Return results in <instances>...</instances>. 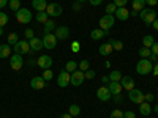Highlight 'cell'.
Masks as SVG:
<instances>
[{"label":"cell","mask_w":158,"mask_h":118,"mask_svg":"<svg viewBox=\"0 0 158 118\" xmlns=\"http://www.w3.org/2000/svg\"><path fill=\"white\" fill-rule=\"evenodd\" d=\"M38 22H41V24H46L48 21H49V16H48V13L46 11H40V13H36V18H35Z\"/></svg>","instance_id":"cell-28"},{"label":"cell","mask_w":158,"mask_h":118,"mask_svg":"<svg viewBox=\"0 0 158 118\" xmlns=\"http://www.w3.org/2000/svg\"><path fill=\"white\" fill-rule=\"evenodd\" d=\"M139 113H141L142 116H147V115L152 113V107H150V104H149L147 101H144V102L139 104Z\"/></svg>","instance_id":"cell-22"},{"label":"cell","mask_w":158,"mask_h":118,"mask_svg":"<svg viewBox=\"0 0 158 118\" xmlns=\"http://www.w3.org/2000/svg\"><path fill=\"white\" fill-rule=\"evenodd\" d=\"M120 85L125 88V90H133L135 88V79L131 77V76H123L122 77V81H120Z\"/></svg>","instance_id":"cell-16"},{"label":"cell","mask_w":158,"mask_h":118,"mask_svg":"<svg viewBox=\"0 0 158 118\" xmlns=\"http://www.w3.org/2000/svg\"><path fill=\"white\" fill-rule=\"evenodd\" d=\"M127 2H128V0H112V3H114L117 8H123V6L127 5Z\"/></svg>","instance_id":"cell-42"},{"label":"cell","mask_w":158,"mask_h":118,"mask_svg":"<svg viewBox=\"0 0 158 118\" xmlns=\"http://www.w3.org/2000/svg\"><path fill=\"white\" fill-rule=\"evenodd\" d=\"M152 74L153 76H158V63L153 65V68H152Z\"/></svg>","instance_id":"cell-52"},{"label":"cell","mask_w":158,"mask_h":118,"mask_svg":"<svg viewBox=\"0 0 158 118\" xmlns=\"http://www.w3.org/2000/svg\"><path fill=\"white\" fill-rule=\"evenodd\" d=\"M32 6H33V10H36L40 13V11H46L48 3H46V0H32Z\"/></svg>","instance_id":"cell-23"},{"label":"cell","mask_w":158,"mask_h":118,"mask_svg":"<svg viewBox=\"0 0 158 118\" xmlns=\"http://www.w3.org/2000/svg\"><path fill=\"white\" fill-rule=\"evenodd\" d=\"M41 77L48 82V81H51V79L54 77V74H52V71H51V69H44V71H43V74H41Z\"/></svg>","instance_id":"cell-37"},{"label":"cell","mask_w":158,"mask_h":118,"mask_svg":"<svg viewBox=\"0 0 158 118\" xmlns=\"http://www.w3.org/2000/svg\"><path fill=\"white\" fill-rule=\"evenodd\" d=\"M122 77H123V76H122V73L118 71V69H114V71L109 73V81H111V82H120Z\"/></svg>","instance_id":"cell-25"},{"label":"cell","mask_w":158,"mask_h":118,"mask_svg":"<svg viewBox=\"0 0 158 118\" xmlns=\"http://www.w3.org/2000/svg\"><path fill=\"white\" fill-rule=\"evenodd\" d=\"M139 16L146 25H152V22L156 19V11L152 8H144L142 11H139Z\"/></svg>","instance_id":"cell-2"},{"label":"cell","mask_w":158,"mask_h":118,"mask_svg":"<svg viewBox=\"0 0 158 118\" xmlns=\"http://www.w3.org/2000/svg\"><path fill=\"white\" fill-rule=\"evenodd\" d=\"M70 81H71V74H70L67 69H63V71L59 73V77H57V84H59V87L65 88V87L70 84Z\"/></svg>","instance_id":"cell-10"},{"label":"cell","mask_w":158,"mask_h":118,"mask_svg":"<svg viewBox=\"0 0 158 118\" xmlns=\"http://www.w3.org/2000/svg\"><path fill=\"white\" fill-rule=\"evenodd\" d=\"M109 118H123V112L118 110V109H115V110H112V113H111Z\"/></svg>","instance_id":"cell-41"},{"label":"cell","mask_w":158,"mask_h":118,"mask_svg":"<svg viewBox=\"0 0 158 118\" xmlns=\"http://www.w3.org/2000/svg\"><path fill=\"white\" fill-rule=\"evenodd\" d=\"M77 69H81V71H87V69H89V60H82V61H79Z\"/></svg>","instance_id":"cell-39"},{"label":"cell","mask_w":158,"mask_h":118,"mask_svg":"<svg viewBox=\"0 0 158 118\" xmlns=\"http://www.w3.org/2000/svg\"><path fill=\"white\" fill-rule=\"evenodd\" d=\"M144 101H147V102H152V101H155V96H153L152 93H147V95H144Z\"/></svg>","instance_id":"cell-44"},{"label":"cell","mask_w":158,"mask_h":118,"mask_svg":"<svg viewBox=\"0 0 158 118\" xmlns=\"http://www.w3.org/2000/svg\"><path fill=\"white\" fill-rule=\"evenodd\" d=\"M122 98H123V96H122V93H120V95H114V96H112V99H114L115 102H122Z\"/></svg>","instance_id":"cell-50"},{"label":"cell","mask_w":158,"mask_h":118,"mask_svg":"<svg viewBox=\"0 0 158 118\" xmlns=\"http://www.w3.org/2000/svg\"><path fill=\"white\" fill-rule=\"evenodd\" d=\"M128 93H130V101H131V102L138 104V106H139L141 102H144V93H142L141 90L133 88V90H130Z\"/></svg>","instance_id":"cell-12"},{"label":"cell","mask_w":158,"mask_h":118,"mask_svg":"<svg viewBox=\"0 0 158 118\" xmlns=\"http://www.w3.org/2000/svg\"><path fill=\"white\" fill-rule=\"evenodd\" d=\"M65 69H67L70 74H71V73H74V71L77 69V63H76L74 60H70V61H67V66H65Z\"/></svg>","instance_id":"cell-31"},{"label":"cell","mask_w":158,"mask_h":118,"mask_svg":"<svg viewBox=\"0 0 158 118\" xmlns=\"http://www.w3.org/2000/svg\"><path fill=\"white\" fill-rule=\"evenodd\" d=\"M97 98L100 99V101H103V102H108L111 98H112V95H111V91H109V88H108V85L106 87H100L98 90H97Z\"/></svg>","instance_id":"cell-11"},{"label":"cell","mask_w":158,"mask_h":118,"mask_svg":"<svg viewBox=\"0 0 158 118\" xmlns=\"http://www.w3.org/2000/svg\"><path fill=\"white\" fill-rule=\"evenodd\" d=\"M10 66H11V69L19 71V69L24 66V58H22V55H19V54H13V55L10 57Z\"/></svg>","instance_id":"cell-7"},{"label":"cell","mask_w":158,"mask_h":118,"mask_svg":"<svg viewBox=\"0 0 158 118\" xmlns=\"http://www.w3.org/2000/svg\"><path fill=\"white\" fill-rule=\"evenodd\" d=\"M32 13H30V10H27V8H21V10H18L16 11V19H18V22L19 24H29L30 21H32Z\"/></svg>","instance_id":"cell-3"},{"label":"cell","mask_w":158,"mask_h":118,"mask_svg":"<svg viewBox=\"0 0 158 118\" xmlns=\"http://www.w3.org/2000/svg\"><path fill=\"white\" fill-rule=\"evenodd\" d=\"M108 88H109V91H111L112 96H114V95H120L122 90H123V87L120 85V82H109V84H108Z\"/></svg>","instance_id":"cell-19"},{"label":"cell","mask_w":158,"mask_h":118,"mask_svg":"<svg viewBox=\"0 0 158 118\" xmlns=\"http://www.w3.org/2000/svg\"><path fill=\"white\" fill-rule=\"evenodd\" d=\"M104 10H106V14H114V13H115V10H117V6L114 5V3H109L106 8H104Z\"/></svg>","instance_id":"cell-40"},{"label":"cell","mask_w":158,"mask_h":118,"mask_svg":"<svg viewBox=\"0 0 158 118\" xmlns=\"http://www.w3.org/2000/svg\"><path fill=\"white\" fill-rule=\"evenodd\" d=\"M8 2H10V0H0V10L5 8V6L8 5Z\"/></svg>","instance_id":"cell-54"},{"label":"cell","mask_w":158,"mask_h":118,"mask_svg":"<svg viewBox=\"0 0 158 118\" xmlns=\"http://www.w3.org/2000/svg\"><path fill=\"white\" fill-rule=\"evenodd\" d=\"M84 76H85V79H89V81H92V79H95V76H97V73L94 71V69H87V71H84Z\"/></svg>","instance_id":"cell-38"},{"label":"cell","mask_w":158,"mask_h":118,"mask_svg":"<svg viewBox=\"0 0 158 118\" xmlns=\"http://www.w3.org/2000/svg\"><path fill=\"white\" fill-rule=\"evenodd\" d=\"M24 36L27 38V39H32V38H33V30H32V29H27V30L24 32Z\"/></svg>","instance_id":"cell-43"},{"label":"cell","mask_w":158,"mask_h":118,"mask_svg":"<svg viewBox=\"0 0 158 118\" xmlns=\"http://www.w3.org/2000/svg\"><path fill=\"white\" fill-rule=\"evenodd\" d=\"M11 46L10 44H2L0 46V58H8L11 57Z\"/></svg>","instance_id":"cell-24"},{"label":"cell","mask_w":158,"mask_h":118,"mask_svg":"<svg viewBox=\"0 0 158 118\" xmlns=\"http://www.w3.org/2000/svg\"><path fill=\"white\" fill-rule=\"evenodd\" d=\"M115 22V16L114 14H104L101 19H100V29L101 30H109Z\"/></svg>","instance_id":"cell-5"},{"label":"cell","mask_w":158,"mask_h":118,"mask_svg":"<svg viewBox=\"0 0 158 118\" xmlns=\"http://www.w3.org/2000/svg\"><path fill=\"white\" fill-rule=\"evenodd\" d=\"M108 32H109V30L95 29V30H92V33H90V38H92V39H95V41H98V39H103L104 36H108V35H109Z\"/></svg>","instance_id":"cell-18"},{"label":"cell","mask_w":158,"mask_h":118,"mask_svg":"<svg viewBox=\"0 0 158 118\" xmlns=\"http://www.w3.org/2000/svg\"><path fill=\"white\" fill-rule=\"evenodd\" d=\"M79 47H81V46H79L77 41H74V43L71 44V50H73V52H79Z\"/></svg>","instance_id":"cell-47"},{"label":"cell","mask_w":158,"mask_h":118,"mask_svg":"<svg viewBox=\"0 0 158 118\" xmlns=\"http://www.w3.org/2000/svg\"><path fill=\"white\" fill-rule=\"evenodd\" d=\"M101 82H103L104 85L109 84V82H111V81H109V76H103V77H101Z\"/></svg>","instance_id":"cell-53"},{"label":"cell","mask_w":158,"mask_h":118,"mask_svg":"<svg viewBox=\"0 0 158 118\" xmlns=\"http://www.w3.org/2000/svg\"><path fill=\"white\" fill-rule=\"evenodd\" d=\"M54 35H56L57 39H67L70 36V29L67 27V25H60V27H56Z\"/></svg>","instance_id":"cell-14"},{"label":"cell","mask_w":158,"mask_h":118,"mask_svg":"<svg viewBox=\"0 0 158 118\" xmlns=\"http://www.w3.org/2000/svg\"><path fill=\"white\" fill-rule=\"evenodd\" d=\"M85 81V76H84V71L81 69H76L74 73H71V81L70 84L74 85V87H79V85H82V82Z\"/></svg>","instance_id":"cell-8"},{"label":"cell","mask_w":158,"mask_h":118,"mask_svg":"<svg viewBox=\"0 0 158 118\" xmlns=\"http://www.w3.org/2000/svg\"><path fill=\"white\" fill-rule=\"evenodd\" d=\"M57 41H59V39L56 38L54 33H46V35L43 36V47L51 50V49H54V47L57 46Z\"/></svg>","instance_id":"cell-4"},{"label":"cell","mask_w":158,"mask_h":118,"mask_svg":"<svg viewBox=\"0 0 158 118\" xmlns=\"http://www.w3.org/2000/svg\"><path fill=\"white\" fill-rule=\"evenodd\" d=\"M131 5H133V10L135 11H142L144 8H146V0H133V3H131Z\"/></svg>","instance_id":"cell-26"},{"label":"cell","mask_w":158,"mask_h":118,"mask_svg":"<svg viewBox=\"0 0 158 118\" xmlns=\"http://www.w3.org/2000/svg\"><path fill=\"white\" fill-rule=\"evenodd\" d=\"M46 13H48V16L49 18H59L63 10L59 3H48V8H46Z\"/></svg>","instance_id":"cell-9"},{"label":"cell","mask_w":158,"mask_h":118,"mask_svg":"<svg viewBox=\"0 0 158 118\" xmlns=\"http://www.w3.org/2000/svg\"><path fill=\"white\" fill-rule=\"evenodd\" d=\"M153 43H155V39H153L152 35H146V36L142 38V46H144V47H149V49H150V47L153 46Z\"/></svg>","instance_id":"cell-27"},{"label":"cell","mask_w":158,"mask_h":118,"mask_svg":"<svg viewBox=\"0 0 158 118\" xmlns=\"http://www.w3.org/2000/svg\"><path fill=\"white\" fill-rule=\"evenodd\" d=\"M114 16L118 19V21H127L130 18V10H127L125 6L123 8H117L115 13H114Z\"/></svg>","instance_id":"cell-17"},{"label":"cell","mask_w":158,"mask_h":118,"mask_svg":"<svg viewBox=\"0 0 158 118\" xmlns=\"http://www.w3.org/2000/svg\"><path fill=\"white\" fill-rule=\"evenodd\" d=\"M152 68H153V63L149 60V58H141L138 63H136V73L141 74V76H147L152 73Z\"/></svg>","instance_id":"cell-1"},{"label":"cell","mask_w":158,"mask_h":118,"mask_svg":"<svg viewBox=\"0 0 158 118\" xmlns=\"http://www.w3.org/2000/svg\"><path fill=\"white\" fill-rule=\"evenodd\" d=\"M146 5H149V6H155V5H158V0H146Z\"/></svg>","instance_id":"cell-49"},{"label":"cell","mask_w":158,"mask_h":118,"mask_svg":"<svg viewBox=\"0 0 158 118\" xmlns=\"http://www.w3.org/2000/svg\"><path fill=\"white\" fill-rule=\"evenodd\" d=\"M152 27H153L155 30H158V18H156V19H155L153 22H152Z\"/></svg>","instance_id":"cell-55"},{"label":"cell","mask_w":158,"mask_h":118,"mask_svg":"<svg viewBox=\"0 0 158 118\" xmlns=\"http://www.w3.org/2000/svg\"><path fill=\"white\" fill-rule=\"evenodd\" d=\"M0 36H3V27H0Z\"/></svg>","instance_id":"cell-59"},{"label":"cell","mask_w":158,"mask_h":118,"mask_svg":"<svg viewBox=\"0 0 158 118\" xmlns=\"http://www.w3.org/2000/svg\"><path fill=\"white\" fill-rule=\"evenodd\" d=\"M109 43L112 44L114 50H122L123 49V43L120 41V39H109Z\"/></svg>","instance_id":"cell-33"},{"label":"cell","mask_w":158,"mask_h":118,"mask_svg":"<svg viewBox=\"0 0 158 118\" xmlns=\"http://www.w3.org/2000/svg\"><path fill=\"white\" fill-rule=\"evenodd\" d=\"M18 41H19V39H18V35L16 33H10L8 35V44L10 46H15Z\"/></svg>","instance_id":"cell-35"},{"label":"cell","mask_w":158,"mask_h":118,"mask_svg":"<svg viewBox=\"0 0 158 118\" xmlns=\"http://www.w3.org/2000/svg\"><path fill=\"white\" fill-rule=\"evenodd\" d=\"M76 2H79V3H82V2H87V0H76Z\"/></svg>","instance_id":"cell-60"},{"label":"cell","mask_w":158,"mask_h":118,"mask_svg":"<svg viewBox=\"0 0 158 118\" xmlns=\"http://www.w3.org/2000/svg\"><path fill=\"white\" fill-rule=\"evenodd\" d=\"M59 118H73V116H71L70 113H63V115H60Z\"/></svg>","instance_id":"cell-57"},{"label":"cell","mask_w":158,"mask_h":118,"mask_svg":"<svg viewBox=\"0 0 158 118\" xmlns=\"http://www.w3.org/2000/svg\"><path fill=\"white\" fill-rule=\"evenodd\" d=\"M123 118H136V115H135V112L128 110V112H125V113H123Z\"/></svg>","instance_id":"cell-46"},{"label":"cell","mask_w":158,"mask_h":118,"mask_svg":"<svg viewBox=\"0 0 158 118\" xmlns=\"http://www.w3.org/2000/svg\"><path fill=\"white\" fill-rule=\"evenodd\" d=\"M150 50H152V54L158 55V41H155V43H153V46L150 47Z\"/></svg>","instance_id":"cell-45"},{"label":"cell","mask_w":158,"mask_h":118,"mask_svg":"<svg viewBox=\"0 0 158 118\" xmlns=\"http://www.w3.org/2000/svg\"><path fill=\"white\" fill-rule=\"evenodd\" d=\"M52 63H54V61H52V57L51 55H41L40 58H36V65L41 69H49L52 66Z\"/></svg>","instance_id":"cell-13"},{"label":"cell","mask_w":158,"mask_h":118,"mask_svg":"<svg viewBox=\"0 0 158 118\" xmlns=\"http://www.w3.org/2000/svg\"><path fill=\"white\" fill-rule=\"evenodd\" d=\"M8 5H10V8L15 11V13H16L18 10H21V2H19V0H10Z\"/></svg>","instance_id":"cell-34"},{"label":"cell","mask_w":158,"mask_h":118,"mask_svg":"<svg viewBox=\"0 0 158 118\" xmlns=\"http://www.w3.org/2000/svg\"><path fill=\"white\" fill-rule=\"evenodd\" d=\"M68 113H70L71 116H77L79 113H81V107H79L77 104H71L70 109H68Z\"/></svg>","instance_id":"cell-30"},{"label":"cell","mask_w":158,"mask_h":118,"mask_svg":"<svg viewBox=\"0 0 158 118\" xmlns=\"http://www.w3.org/2000/svg\"><path fill=\"white\" fill-rule=\"evenodd\" d=\"M112 50H114V47H112V44H111V43H104V44H101V46L98 47V52H100V55H103V57L109 55Z\"/></svg>","instance_id":"cell-20"},{"label":"cell","mask_w":158,"mask_h":118,"mask_svg":"<svg viewBox=\"0 0 158 118\" xmlns=\"http://www.w3.org/2000/svg\"><path fill=\"white\" fill-rule=\"evenodd\" d=\"M156 57H158V55H155V54H150L149 60H150V61H155V63H156Z\"/></svg>","instance_id":"cell-56"},{"label":"cell","mask_w":158,"mask_h":118,"mask_svg":"<svg viewBox=\"0 0 158 118\" xmlns=\"http://www.w3.org/2000/svg\"><path fill=\"white\" fill-rule=\"evenodd\" d=\"M138 54L141 55V58H149L150 54H152V50H150L149 47H141V49L138 50Z\"/></svg>","instance_id":"cell-32"},{"label":"cell","mask_w":158,"mask_h":118,"mask_svg":"<svg viewBox=\"0 0 158 118\" xmlns=\"http://www.w3.org/2000/svg\"><path fill=\"white\" fill-rule=\"evenodd\" d=\"M81 10H82V6H81V3H79V2H76V3L73 5V11L77 13V11H81Z\"/></svg>","instance_id":"cell-48"},{"label":"cell","mask_w":158,"mask_h":118,"mask_svg":"<svg viewBox=\"0 0 158 118\" xmlns=\"http://www.w3.org/2000/svg\"><path fill=\"white\" fill-rule=\"evenodd\" d=\"M54 29H56V22L49 19V21L44 24V35H46V33H52V32H54Z\"/></svg>","instance_id":"cell-29"},{"label":"cell","mask_w":158,"mask_h":118,"mask_svg":"<svg viewBox=\"0 0 158 118\" xmlns=\"http://www.w3.org/2000/svg\"><path fill=\"white\" fill-rule=\"evenodd\" d=\"M152 110H155V113H158V104L155 106V109H152Z\"/></svg>","instance_id":"cell-58"},{"label":"cell","mask_w":158,"mask_h":118,"mask_svg":"<svg viewBox=\"0 0 158 118\" xmlns=\"http://www.w3.org/2000/svg\"><path fill=\"white\" fill-rule=\"evenodd\" d=\"M13 49H15V54H19V55L29 54V52L32 50V49H30L29 41H18L15 46H13Z\"/></svg>","instance_id":"cell-6"},{"label":"cell","mask_w":158,"mask_h":118,"mask_svg":"<svg viewBox=\"0 0 158 118\" xmlns=\"http://www.w3.org/2000/svg\"><path fill=\"white\" fill-rule=\"evenodd\" d=\"M89 2H90V5L98 6V5H101V2H103V0H89Z\"/></svg>","instance_id":"cell-51"},{"label":"cell","mask_w":158,"mask_h":118,"mask_svg":"<svg viewBox=\"0 0 158 118\" xmlns=\"http://www.w3.org/2000/svg\"><path fill=\"white\" fill-rule=\"evenodd\" d=\"M30 87L33 90H43L46 87V81H44L41 76H36V77H33L32 81H30Z\"/></svg>","instance_id":"cell-15"},{"label":"cell","mask_w":158,"mask_h":118,"mask_svg":"<svg viewBox=\"0 0 158 118\" xmlns=\"http://www.w3.org/2000/svg\"><path fill=\"white\" fill-rule=\"evenodd\" d=\"M8 24V14H5L3 11H0V27H5Z\"/></svg>","instance_id":"cell-36"},{"label":"cell","mask_w":158,"mask_h":118,"mask_svg":"<svg viewBox=\"0 0 158 118\" xmlns=\"http://www.w3.org/2000/svg\"><path fill=\"white\" fill-rule=\"evenodd\" d=\"M29 44H30L32 50H40V49H43V39L33 36L32 39H29Z\"/></svg>","instance_id":"cell-21"}]
</instances>
